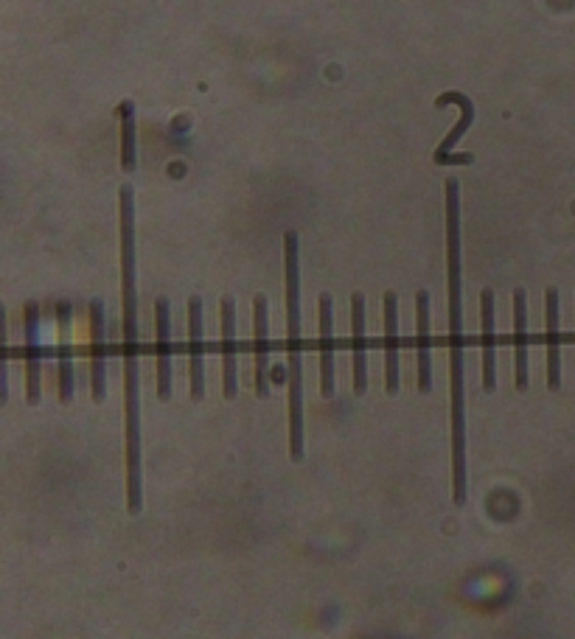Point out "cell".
I'll return each mask as SVG.
<instances>
[{
	"label": "cell",
	"mask_w": 575,
	"mask_h": 639,
	"mask_svg": "<svg viewBox=\"0 0 575 639\" xmlns=\"http://www.w3.org/2000/svg\"><path fill=\"white\" fill-rule=\"evenodd\" d=\"M287 272V382H289V455L303 457V337H301V264L298 233H284Z\"/></svg>",
	"instance_id": "cell-3"
},
{
	"label": "cell",
	"mask_w": 575,
	"mask_h": 639,
	"mask_svg": "<svg viewBox=\"0 0 575 639\" xmlns=\"http://www.w3.org/2000/svg\"><path fill=\"white\" fill-rule=\"evenodd\" d=\"M155 356H158V398L172 396V309L169 300H155Z\"/></svg>",
	"instance_id": "cell-6"
},
{
	"label": "cell",
	"mask_w": 575,
	"mask_h": 639,
	"mask_svg": "<svg viewBox=\"0 0 575 639\" xmlns=\"http://www.w3.org/2000/svg\"><path fill=\"white\" fill-rule=\"evenodd\" d=\"M547 317V387H561V334H559V289L550 286L545 292Z\"/></svg>",
	"instance_id": "cell-14"
},
{
	"label": "cell",
	"mask_w": 575,
	"mask_h": 639,
	"mask_svg": "<svg viewBox=\"0 0 575 639\" xmlns=\"http://www.w3.org/2000/svg\"><path fill=\"white\" fill-rule=\"evenodd\" d=\"M446 104H458L460 107V118L458 124L452 127V132L446 135L444 141L438 143V149H435V166H460V163H475V155H452V149L458 146V141L466 135V129L472 127V121H475V104L472 99H466L463 93L458 90H452V93H441L438 99H435V107L441 110Z\"/></svg>",
	"instance_id": "cell-4"
},
{
	"label": "cell",
	"mask_w": 575,
	"mask_h": 639,
	"mask_svg": "<svg viewBox=\"0 0 575 639\" xmlns=\"http://www.w3.org/2000/svg\"><path fill=\"white\" fill-rule=\"evenodd\" d=\"M121 292H124V410H127V511L141 513V393H138V292H135V199L121 185Z\"/></svg>",
	"instance_id": "cell-2"
},
{
	"label": "cell",
	"mask_w": 575,
	"mask_h": 639,
	"mask_svg": "<svg viewBox=\"0 0 575 639\" xmlns=\"http://www.w3.org/2000/svg\"><path fill=\"white\" fill-rule=\"evenodd\" d=\"M368 342H365V298H351V359H354V393L368 390Z\"/></svg>",
	"instance_id": "cell-11"
},
{
	"label": "cell",
	"mask_w": 575,
	"mask_h": 639,
	"mask_svg": "<svg viewBox=\"0 0 575 639\" xmlns=\"http://www.w3.org/2000/svg\"><path fill=\"white\" fill-rule=\"evenodd\" d=\"M514 384L528 387V298L525 289L514 292Z\"/></svg>",
	"instance_id": "cell-16"
},
{
	"label": "cell",
	"mask_w": 575,
	"mask_h": 639,
	"mask_svg": "<svg viewBox=\"0 0 575 639\" xmlns=\"http://www.w3.org/2000/svg\"><path fill=\"white\" fill-rule=\"evenodd\" d=\"M59 401L68 404L73 398V356H71V306L59 303Z\"/></svg>",
	"instance_id": "cell-18"
},
{
	"label": "cell",
	"mask_w": 575,
	"mask_h": 639,
	"mask_svg": "<svg viewBox=\"0 0 575 639\" xmlns=\"http://www.w3.org/2000/svg\"><path fill=\"white\" fill-rule=\"evenodd\" d=\"M480 309H483V387L491 393L497 387V331H494V292L491 289H483Z\"/></svg>",
	"instance_id": "cell-17"
},
{
	"label": "cell",
	"mask_w": 575,
	"mask_h": 639,
	"mask_svg": "<svg viewBox=\"0 0 575 639\" xmlns=\"http://www.w3.org/2000/svg\"><path fill=\"white\" fill-rule=\"evenodd\" d=\"M382 317H385V390L390 396L399 393V298L388 292L382 298Z\"/></svg>",
	"instance_id": "cell-8"
},
{
	"label": "cell",
	"mask_w": 575,
	"mask_h": 639,
	"mask_svg": "<svg viewBox=\"0 0 575 639\" xmlns=\"http://www.w3.org/2000/svg\"><path fill=\"white\" fill-rule=\"evenodd\" d=\"M87 320H90V393H93V401L101 404L107 396V345H104V306H101V300H90Z\"/></svg>",
	"instance_id": "cell-5"
},
{
	"label": "cell",
	"mask_w": 575,
	"mask_h": 639,
	"mask_svg": "<svg viewBox=\"0 0 575 639\" xmlns=\"http://www.w3.org/2000/svg\"><path fill=\"white\" fill-rule=\"evenodd\" d=\"M118 121H121V169L135 174L138 169V124H135V104L121 101L118 104Z\"/></svg>",
	"instance_id": "cell-19"
},
{
	"label": "cell",
	"mask_w": 575,
	"mask_h": 639,
	"mask_svg": "<svg viewBox=\"0 0 575 639\" xmlns=\"http://www.w3.org/2000/svg\"><path fill=\"white\" fill-rule=\"evenodd\" d=\"M222 317V396H236V303L222 298L219 306Z\"/></svg>",
	"instance_id": "cell-12"
},
{
	"label": "cell",
	"mask_w": 575,
	"mask_h": 639,
	"mask_svg": "<svg viewBox=\"0 0 575 639\" xmlns=\"http://www.w3.org/2000/svg\"><path fill=\"white\" fill-rule=\"evenodd\" d=\"M416 359L418 390L430 393L432 387V342H430V295L421 289L416 295Z\"/></svg>",
	"instance_id": "cell-9"
},
{
	"label": "cell",
	"mask_w": 575,
	"mask_h": 639,
	"mask_svg": "<svg viewBox=\"0 0 575 639\" xmlns=\"http://www.w3.org/2000/svg\"><path fill=\"white\" fill-rule=\"evenodd\" d=\"M253 323H256V393L270 396V334H267V298L253 300Z\"/></svg>",
	"instance_id": "cell-15"
},
{
	"label": "cell",
	"mask_w": 575,
	"mask_h": 639,
	"mask_svg": "<svg viewBox=\"0 0 575 639\" xmlns=\"http://www.w3.org/2000/svg\"><path fill=\"white\" fill-rule=\"evenodd\" d=\"M188 334H191V398L205 396V340H202V300H188Z\"/></svg>",
	"instance_id": "cell-13"
},
{
	"label": "cell",
	"mask_w": 575,
	"mask_h": 639,
	"mask_svg": "<svg viewBox=\"0 0 575 639\" xmlns=\"http://www.w3.org/2000/svg\"><path fill=\"white\" fill-rule=\"evenodd\" d=\"M334 300L320 295V393L334 396Z\"/></svg>",
	"instance_id": "cell-10"
},
{
	"label": "cell",
	"mask_w": 575,
	"mask_h": 639,
	"mask_svg": "<svg viewBox=\"0 0 575 639\" xmlns=\"http://www.w3.org/2000/svg\"><path fill=\"white\" fill-rule=\"evenodd\" d=\"M446 312H449V401H452V497L466 502V337L460 281V185L446 180Z\"/></svg>",
	"instance_id": "cell-1"
},
{
	"label": "cell",
	"mask_w": 575,
	"mask_h": 639,
	"mask_svg": "<svg viewBox=\"0 0 575 639\" xmlns=\"http://www.w3.org/2000/svg\"><path fill=\"white\" fill-rule=\"evenodd\" d=\"M23 356H26V401H40V306L29 303L23 317Z\"/></svg>",
	"instance_id": "cell-7"
}]
</instances>
